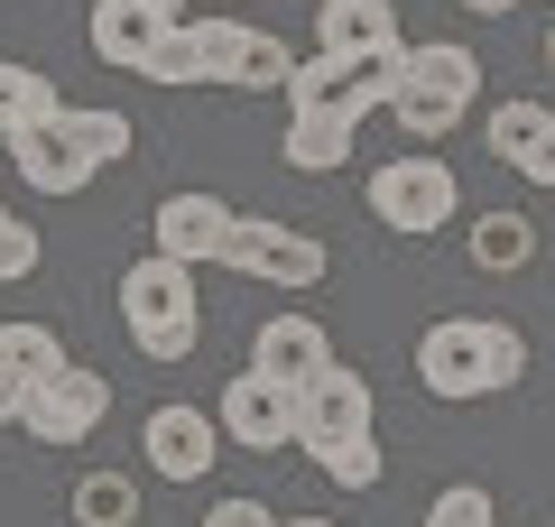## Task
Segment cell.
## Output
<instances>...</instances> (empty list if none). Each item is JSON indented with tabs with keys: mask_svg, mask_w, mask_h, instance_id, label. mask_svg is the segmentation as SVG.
Masks as SVG:
<instances>
[{
	"mask_svg": "<svg viewBox=\"0 0 555 527\" xmlns=\"http://www.w3.org/2000/svg\"><path fill=\"white\" fill-rule=\"evenodd\" d=\"M518 371H528V343L500 314H436V324L416 333V389L444 398V408L518 389Z\"/></svg>",
	"mask_w": 555,
	"mask_h": 527,
	"instance_id": "1",
	"label": "cell"
},
{
	"mask_svg": "<svg viewBox=\"0 0 555 527\" xmlns=\"http://www.w3.org/2000/svg\"><path fill=\"white\" fill-rule=\"evenodd\" d=\"M120 324H130V343H139V361H195V343H204V306H195V269H177V259H130L120 269Z\"/></svg>",
	"mask_w": 555,
	"mask_h": 527,
	"instance_id": "2",
	"label": "cell"
},
{
	"mask_svg": "<svg viewBox=\"0 0 555 527\" xmlns=\"http://www.w3.org/2000/svg\"><path fill=\"white\" fill-rule=\"evenodd\" d=\"M454 214H463V185H454L444 157L408 149V157H389V167H371V222H379V232L426 241V232H444Z\"/></svg>",
	"mask_w": 555,
	"mask_h": 527,
	"instance_id": "3",
	"label": "cell"
},
{
	"mask_svg": "<svg viewBox=\"0 0 555 527\" xmlns=\"http://www.w3.org/2000/svg\"><path fill=\"white\" fill-rule=\"evenodd\" d=\"M222 269H241V278H259V287H278V296H306V287H324V241L315 232H297V222H269V214H232V232H222Z\"/></svg>",
	"mask_w": 555,
	"mask_h": 527,
	"instance_id": "4",
	"label": "cell"
},
{
	"mask_svg": "<svg viewBox=\"0 0 555 527\" xmlns=\"http://www.w3.org/2000/svg\"><path fill=\"white\" fill-rule=\"evenodd\" d=\"M102 416H112V380L75 371V361H65L56 380H28V398H20V426L38 435V445H83Z\"/></svg>",
	"mask_w": 555,
	"mask_h": 527,
	"instance_id": "5",
	"label": "cell"
},
{
	"mask_svg": "<svg viewBox=\"0 0 555 527\" xmlns=\"http://www.w3.org/2000/svg\"><path fill=\"white\" fill-rule=\"evenodd\" d=\"M214 426L241 453H278V445H297V389H278L259 371H232V389L214 398Z\"/></svg>",
	"mask_w": 555,
	"mask_h": 527,
	"instance_id": "6",
	"label": "cell"
},
{
	"mask_svg": "<svg viewBox=\"0 0 555 527\" xmlns=\"http://www.w3.org/2000/svg\"><path fill=\"white\" fill-rule=\"evenodd\" d=\"M139 453H149L158 481H185V490H195L204 472L222 463V426H214V408H158L149 426H139Z\"/></svg>",
	"mask_w": 555,
	"mask_h": 527,
	"instance_id": "7",
	"label": "cell"
},
{
	"mask_svg": "<svg viewBox=\"0 0 555 527\" xmlns=\"http://www.w3.org/2000/svg\"><path fill=\"white\" fill-rule=\"evenodd\" d=\"M324 361H334V333H324L315 314H297V306L269 314V324L250 333V371H259V380H278V389H306Z\"/></svg>",
	"mask_w": 555,
	"mask_h": 527,
	"instance_id": "8",
	"label": "cell"
},
{
	"mask_svg": "<svg viewBox=\"0 0 555 527\" xmlns=\"http://www.w3.org/2000/svg\"><path fill=\"white\" fill-rule=\"evenodd\" d=\"M222 232H232V204H222V195H167L158 214H149V250L177 259V269L222 259Z\"/></svg>",
	"mask_w": 555,
	"mask_h": 527,
	"instance_id": "9",
	"label": "cell"
},
{
	"mask_svg": "<svg viewBox=\"0 0 555 527\" xmlns=\"http://www.w3.org/2000/svg\"><path fill=\"white\" fill-rule=\"evenodd\" d=\"M10 167H20V185L28 195H47V204H65V195H83L93 185V157L75 149V139L56 130V120H38V130H10Z\"/></svg>",
	"mask_w": 555,
	"mask_h": 527,
	"instance_id": "10",
	"label": "cell"
},
{
	"mask_svg": "<svg viewBox=\"0 0 555 527\" xmlns=\"http://www.w3.org/2000/svg\"><path fill=\"white\" fill-rule=\"evenodd\" d=\"M491 157L528 185H555V112L546 102H491Z\"/></svg>",
	"mask_w": 555,
	"mask_h": 527,
	"instance_id": "11",
	"label": "cell"
},
{
	"mask_svg": "<svg viewBox=\"0 0 555 527\" xmlns=\"http://www.w3.org/2000/svg\"><path fill=\"white\" fill-rule=\"evenodd\" d=\"M361 426H371V380L343 371V361H324L297 389V445L306 435H361Z\"/></svg>",
	"mask_w": 555,
	"mask_h": 527,
	"instance_id": "12",
	"label": "cell"
},
{
	"mask_svg": "<svg viewBox=\"0 0 555 527\" xmlns=\"http://www.w3.org/2000/svg\"><path fill=\"white\" fill-rule=\"evenodd\" d=\"M158 10L149 0H93V20H83V38H93V56L102 65H120V75H139V56L158 47Z\"/></svg>",
	"mask_w": 555,
	"mask_h": 527,
	"instance_id": "13",
	"label": "cell"
},
{
	"mask_svg": "<svg viewBox=\"0 0 555 527\" xmlns=\"http://www.w3.org/2000/svg\"><path fill=\"white\" fill-rule=\"evenodd\" d=\"M315 47H324V56L398 47V10H389V0H315Z\"/></svg>",
	"mask_w": 555,
	"mask_h": 527,
	"instance_id": "14",
	"label": "cell"
},
{
	"mask_svg": "<svg viewBox=\"0 0 555 527\" xmlns=\"http://www.w3.org/2000/svg\"><path fill=\"white\" fill-rule=\"evenodd\" d=\"M408 93H444V102H463V112H473V93H481V56L463 38H416L408 47Z\"/></svg>",
	"mask_w": 555,
	"mask_h": 527,
	"instance_id": "15",
	"label": "cell"
},
{
	"mask_svg": "<svg viewBox=\"0 0 555 527\" xmlns=\"http://www.w3.org/2000/svg\"><path fill=\"white\" fill-rule=\"evenodd\" d=\"M278 93H287V112H343V120L361 130V112H352V65L324 56V47L287 65V83H278Z\"/></svg>",
	"mask_w": 555,
	"mask_h": 527,
	"instance_id": "16",
	"label": "cell"
},
{
	"mask_svg": "<svg viewBox=\"0 0 555 527\" xmlns=\"http://www.w3.org/2000/svg\"><path fill=\"white\" fill-rule=\"evenodd\" d=\"M278 157H287L297 176H334L343 157H352V120L343 112H287V149Z\"/></svg>",
	"mask_w": 555,
	"mask_h": 527,
	"instance_id": "17",
	"label": "cell"
},
{
	"mask_svg": "<svg viewBox=\"0 0 555 527\" xmlns=\"http://www.w3.org/2000/svg\"><path fill=\"white\" fill-rule=\"evenodd\" d=\"M306 453H315V472L334 490H379V481H389V453L371 445V426H361V435H306Z\"/></svg>",
	"mask_w": 555,
	"mask_h": 527,
	"instance_id": "18",
	"label": "cell"
},
{
	"mask_svg": "<svg viewBox=\"0 0 555 527\" xmlns=\"http://www.w3.org/2000/svg\"><path fill=\"white\" fill-rule=\"evenodd\" d=\"M56 112H65L56 75H38V65H10V56H0V139H10V130H38V120H56Z\"/></svg>",
	"mask_w": 555,
	"mask_h": 527,
	"instance_id": "19",
	"label": "cell"
},
{
	"mask_svg": "<svg viewBox=\"0 0 555 527\" xmlns=\"http://www.w3.org/2000/svg\"><path fill=\"white\" fill-rule=\"evenodd\" d=\"M537 259V222L528 214H481L473 222V269L481 278H518Z\"/></svg>",
	"mask_w": 555,
	"mask_h": 527,
	"instance_id": "20",
	"label": "cell"
},
{
	"mask_svg": "<svg viewBox=\"0 0 555 527\" xmlns=\"http://www.w3.org/2000/svg\"><path fill=\"white\" fill-rule=\"evenodd\" d=\"M185 38H195V75L204 83H232L241 47H250V20H241V10H204V20H185Z\"/></svg>",
	"mask_w": 555,
	"mask_h": 527,
	"instance_id": "21",
	"label": "cell"
},
{
	"mask_svg": "<svg viewBox=\"0 0 555 527\" xmlns=\"http://www.w3.org/2000/svg\"><path fill=\"white\" fill-rule=\"evenodd\" d=\"M0 371L56 380V371H65V333H56V324H28V314H10V324H0Z\"/></svg>",
	"mask_w": 555,
	"mask_h": 527,
	"instance_id": "22",
	"label": "cell"
},
{
	"mask_svg": "<svg viewBox=\"0 0 555 527\" xmlns=\"http://www.w3.org/2000/svg\"><path fill=\"white\" fill-rule=\"evenodd\" d=\"M75 527H139V481L130 472H83L75 481Z\"/></svg>",
	"mask_w": 555,
	"mask_h": 527,
	"instance_id": "23",
	"label": "cell"
},
{
	"mask_svg": "<svg viewBox=\"0 0 555 527\" xmlns=\"http://www.w3.org/2000/svg\"><path fill=\"white\" fill-rule=\"evenodd\" d=\"M56 130L65 139H75V149L83 157H93V167H112V157H130V120H120V112H83V102H65V112H56Z\"/></svg>",
	"mask_w": 555,
	"mask_h": 527,
	"instance_id": "24",
	"label": "cell"
},
{
	"mask_svg": "<svg viewBox=\"0 0 555 527\" xmlns=\"http://www.w3.org/2000/svg\"><path fill=\"white\" fill-rule=\"evenodd\" d=\"M379 112H389L398 130L416 139V149H436V139H444V130H454V120H463V102H444V93H408V83H398V93L379 102Z\"/></svg>",
	"mask_w": 555,
	"mask_h": 527,
	"instance_id": "25",
	"label": "cell"
},
{
	"mask_svg": "<svg viewBox=\"0 0 555 527\" xmlns=\"http://www.w3.org/2000/svg\"><path fill=\"white\" fill-rule=\"evenodd\" d=\"M287 65H297V47L269 38V28H250V47H241L232 83H241V93H278V83H287Z\"/></svg>",
	"mask_w": 555,
	"mask_h": 527,
	"instance_id": "26",
	"label": "cell"
},
{
	"mask_svg": "<svg viewBox=\"0 0 555 527\" xmlns=\"http://www.w3.org/2000/svg\"><path fill=\"white\" fill-rule=\"evenodd\" d=\"M139 75H149V83H204V75H195V38H185V20L158 28V47L139 56Z\"/></svg>",
	"mask_w": 555,
	"mask_h": 527,
	"instance_id": "27",
	"label": "cell"
},
{
	"mask_svg": "<svg viewBox=\"0 0 555 527\" xmlns=\"http://www.w3.org/2000/svg\"><path fill=\"white\" fill-rule=\"evenodd\" d=\"M500 509H491V490L481 481H454V490H436V500H426V518L416 527H491Z\"/></svg>",
	"mask_w": 555,
	"mask_h": 527,
	"instance_id": "28",
	"label": "cell"
},
{
	"mask_svg": "<svg viewBox=\"0 0 555 527\" xmlns=\"http://www.w3.org/2000/svg\"><path fill=\"white\" fill-rule=\"evenodd\" d=\"M28 269H38V232L0 214V287H10V278H28Z\"/></svg>",
	"mask_w": 555,
	"mask_h": 527,
	"instance_id": "29",
	"label": "cell"
},
{
	"mask_svg": "<svg viewBox=\"0 0 555 527\" xmlns=\"http://www.w3.org/2000/svg\"><path fill=\"white\" fill-rule=\"evenodd\" d=\"M269 518H278V509H269V500H241V490L204 509V527H269Z\"/></svg>",
	"mask_w": 555,
	"mask_h": 527,
	"instance_id": "30",
	"label": "cell"
},
{
	"mask_svg": "<svg viewBox=\"0 0 555 527\" xmlns=\"http://www.w3.org/2000/svg\"><path fill=\"white\" fill-rule=\"evenodd\" d=\"M20 398H28V380H20V371H0V426H20Z\"/></svg>",
	"mask_w": 555,
	"mask_h": 527,
	"instance_id": "31",
	"label": "cell"
},
{
	"mask_svg": "<svg viewBox=\"0 0 555 527\" xmlns=\"http://www.w3.org/2000/svg\"><path fill=\"white\" fill-rule=\"evenodd\" d=\"M454 10H473V20H500V10H528V0H454Z\"/></svg>",
	"mask_w": 555,
	"mask_h": 527,
	"instance_id": "32",
	"label": "cell"
},
{
	"mask_svg": "<svg viewBox=\"0 0 555 527\" xmlns=\"http://www.w3.org/2000/svg\"><path fill=\"white\" fill-rule=\"evenodd\" d=\"M269 527H343V518H269Z\"/></svg>",
	"mask_w": 555,
	"mask_h": 527,
	"instance_id": "33",
	"label": "cell"
},
{
	"mask_svg": "<svg viewBox=\"0 0 555 527\" xmlns=\"http://www.w3.org/2000/svg\"><path fill=\"white\" fill-rule=\"evenodd\" d=\"M149 10H158V20H185V0H149Z\"/></svg>",
	"mask_w": 555,
	"mask_h": 527,
	"instance_id": "34",
	"label": "cell"
},
{
	"mask_svg": "<svg viewBox=\"0 0 555 527\" xmlns=\"http://www.w3.org/2000/svg\"><path fill=\"white\" fill-rule=\"evenodd\" d=\"M214 10H232V0H214Z\"/></svg>",
	"mask_w": 555,
	"mask_h": 527,
	"instance_id": "35",
	"label": "cell"
},
{
	"mask_svg": "<svg viewBox=\"0 0 555 527\" xmlns=\"http://www.w3.org/2000/svg\"><path fill=\"white\" fill-rule=\"evenodd\" d=\"M0 214H10V204H0Z\"/></svg>",
	"mask_w": 555,
	"mask_h": 527,
	"instance_id": "36",
	"label": "cell"
},
{
	"mask_svg": "<svg viewBox=\"0 0 555 527\" xmlns=\"http://www.w3.org/2000/svg\"><path fill=\"white\" fill-rule=\"evenodd\" d=\"M491 527H500V518H491Z\"/></svg>",
	"mask_w": 555,
	"mask_h": 527,
	"instance_id": "37",
	"label": "cell"
}]
</instances>
